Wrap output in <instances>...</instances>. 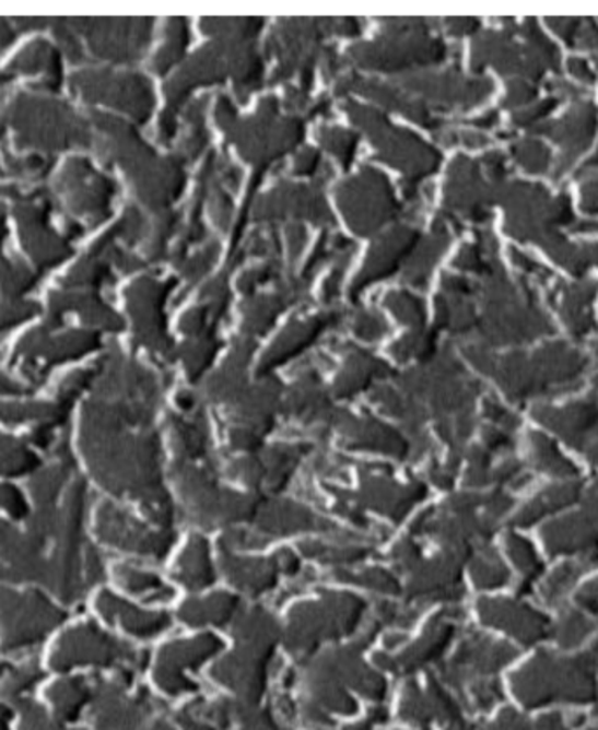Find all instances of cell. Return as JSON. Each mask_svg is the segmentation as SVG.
<instances>
[{
  "instance_id": "obj_1",
  "label": "cell",
  "mask_w": 598,
  "mask_h": 730,
  "mask_svg": "<svg viewBox=\"0 0 598 730\" xmlns=\"http://www.w3.org/2000/svg\"><path fill=\"white\" fill-rule=\"evenodd\" d=\"M227 575H232L233 580L245 589L261 592L275 582V568L273 563L265 561H227Z\"/></svg>"
},
{
  "instance_id": "obj_2",
  "label": "cell",
  "mask_w": 598,
  "mask_h": 730,
  "mask_svg": "<svg viewBox=\"0 0 598 730\" xmlns=\"http://www.w3.org/2000/svg\"><path fill=\"white\" fill-rule=\"evenodd\" d=\"M209 549L203 540H192L188 551L184 552L179 565V577L186 586L206 587L212 582Z\"/></svg>"
},
{
  "instance_id": "obj_3",
  "label": "cell",
  "mask_w": 598,
  "mask_h": 730,
  "mask_svg": "<svg viewBox=\"0 0 598 730\" xmlns=\"http://www.w3.org/2000/svg\"><path fill=\"white\" fill-rule=\"evenodd\" d=\"M235 609V598L218 596V598H209V600L198 601V603L186 604L180 615L186 619V622H219L232 617Z\"/></svg>"
},
{
  "instance_id": "obj_4",
  "label": "cell",
  "mask_w": 598,
  "mask_h": 730,
  "mask_svg": "<svg viewBox=\"0 0 598 730\" xmlns=\"http://www.w3.org/2000/svg\"><path fill=\"white\" fill-rule=\"evenodd\" d=\"M338 551H340V549H338ZM343 552H345V554H350L352 557H355V552L347 551V549H343ZM332 561H343V557H341V552H338L337 556L332 557Z\"/></svg>"
}]
</instances>
